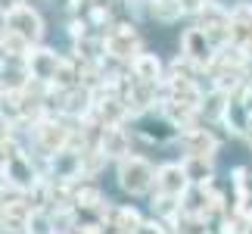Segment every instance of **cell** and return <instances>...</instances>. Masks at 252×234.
Returning <instances> with one entry per match:
<instances>
[{"instance_id": "obj_15", "label": "cell", "mask_w": 252, "mask_h": 234, "mask_svg": "<svg viewBox=\"0 0 252 234\" xmlns=\"http://www.w3.org/2000/svg\"><path fill=\"white\" fill-rule=\"evenodd\" d=\"M181 165L190 178V188H209L215 184V159H202V156H181Z\"/></svg>"}, {"instance_id": "obj_5", "label": "cell", "mask_w": 252, "mask_h": 234, "mask_svg": "<svg viewBox=\"0 0 252 234\" xmlns=\"http://www.w3.org/2000/svg\"><path fill=\"white\" fill-rule=\"evenodd\" d=\"M134 138L137 141H147V144H156V147H165V144H178L184 128L178 122L171 119V116L162 110H153L147 116H140V119H134Z\"/></svg>"}, {"instance_id": "obj_2", "label": "cell", "mask_w": 252, "mask_h": 234, "mask_svg": "<svg viewBox=\"0 0 252 234\" xmlns=\"http://www.w3.org/2000/svg\"><path fill=\"white\" fill-rule=\"evenodd\" d=\"M32 150L47 162L50 156H56L60 150L72 147L75 138V125L65 119V116H44L41 122H34L32 128Z\"/></svg>"}, {"instance_id": "obj_22", "label": "cell", "mask_w": 252, "mask_h": 234, "mask_svg": "<svg viewBox=\"0 0 252 234\" xmlns=\"http://www.w3.org/2000/svg\"><path fill=\"white\" fill-rule=\"evenodd\" d=\"M206 3L209 0H178V9H181V16H187V19H199Z\"/></svg>"}, {"instance_id": "obj_23", "label": "cell", "mask_w": 252, "mask_h": 234, "mask_svg": "<svg viewBox=\"0 0 252 234\" xmlns=\"http://www.w3.org/2000/svg\"><path fill=\"white\" fill-rule=\"evenodd\" d=\"M237 97H240V103H243V110H246V113L252 116V78L246 81V87H243V91H240Z\"/></svg>"}, {"instance_id": "obj_20", "label": "cell", "mask_w": 252, "mask_h": 234, "mask_svg": "<svg viewBox=\"0 0 252 234\" xmlns=\"http://www.w3.org/2000/svg\"><path fill=\"white\" fill-rule=\"evenodd\" d=\"M147 19H153V22H162V25H174V22L181 19L178 0H150Z\"/></svg>"}, {"instance_id": "obj_9", "label": "cell", "mask_w": 252, "mask_h": 234, "mask_svg": "<svg viewBox=\"0 0 252 234\" xmlns=\"http://www.w3.org/2000/svg\"><path fill=\"white\" fill-rule=\"evenodd\" d=\"M178 147L184 156H202V159H215L218 150H221V138L215 134V128H209V125H190V128H184Z\"/></svg>"}, {"instance_id": "obj_17", "label": "cell", "mask_w": 252, "mask_h": 234, "mask_svg": "<svg viewBox=\"0 0 252 234\" xmlns=\"http://www.w3.org/2000/svg\"><path fill=\"white\" fill-rule=\"evenodd\" d=\"M246 125H249V113L243 110L240 97H230V103H227V110H224V119H221V128H224L227 134H234V138H243Z\"/></svg>"}, {"instance_id": "obj_28", "label": "cell", "mask_w": 252, "mask_h": 234, "mask_svg": "<svg viewBox=\"0 0 252 234\" xmlns=\"http://www.w3.org/2000/svg\"><path fill=\"white\" fill-rule=\"evenodd\" d=\"M249 234H252V231H249Z\"/></svg>"}, {"instance_id": "obj_16", "label": "cell", "mask_w": 252, "mask_h": 234, "mask_svg": "<svg viewBox=\"0 0 252 234\" xmlns=\"http://www.w3.org/2000/svg\"><path fill=\"white\" fill-rule=\"evenodd\" d=\"M227 103H230V94L215 91V87H206V97H202V106H199V122L202 125H221Z\"/></svg>"}, {"instance_id": "obj_26", "label": "cell", "mask_w": 252, "mask_h": 234, "mask_svg": "<svg viewBox=\"0 0 252 234\" xmlns=\"http://www.w3.org/2000/svg\"><path fill=\"white\" fill-rule=\"evenodd\" d=\"M3 194H6V191H3V181H0V200H3Z\"/></svg>"}, {"instance_id": "obj_7", "label": "cell", "mask_w": 252, "mask_h": 234, "mask_svg": "<svg viewBox=\"0 0 252 234\" xmlns=\"http://www.w3.org/2000/svg\"><path fill=\"white\" fill-rule=\"evenodd\" d=\"M3 28L13 32V35H19L32 47L44 44V19H41V13H37L32 3H19L16 9H9V13L3 16Z\"/></svg>"}, {"instance_id": "obj_6", "label": "cell", "mask_w": 252, "mask_h": 234, "mask_svg": "<svg viewBox=\"0 0 252 234\" xmlns=\"http://www.w3.org/2000/svg\"><path fill=\"white\" fill-rule=\"evenodd\" d=\"M178 56L187 60L196 72H209L212 63H215V56H218V47L209 41V35L202 32L196 22H193L190 28L181 32V53Z\"/></svg>"}, {"instance_id": "obj_24", "label": "cell", "mask_w": 252, "mask_h": 234, "mask_svg": "<svg viewBox=\"0 0 252 234\" xmlns=\"http://www.w3.org/2000/svg\"><path fill=\"white\" fill-rule=\"evenodd\" d=\"M6 141H0V178H3V172H6Z\"/></svg>"}, {"instance_id": "obj_4", "label": "cell", "mask_w": 252, "mask_h": 234, "mask_svg": "<svg viewBox=\"0 0 252 234\" xmlns=\"http://www.w3.org/2000/svg\"><path fill=\"white\" fill-rule=\"evenodd\" d=\"M100 38H103L106 60H112L119 66H131L140 53H147V50H143L140 35H137V28H134V22H115L109 32L100 35Z\"/></svg>"}, {"instance_id": "obj_10", "label": "cell", "mask_w": 252, "mask_h": 234, "mask_svg": "<svg viewBox=\"0 0 252 234\" xmlns=\"http://www.w3.org/2000/svg\"><path fill=\"white\" fill-rule=\"evenodd\" d=\"M60 66H63V56L56 53V50H50L47 44L32 47V53L25 56V72H28V78H32L34 84H44V87H53Z\"/></svg>"}, {"instance_id": "obj_19", "label": "cell", "mask_w": 252, "mask_h": 234, "mask_svg": "<svg viewBox=\"0 0 252 234\" xmlns=\"http://www.w3.org/2000/svg\"><path fill=\"white\" fill-rule=\"evenodd\" d=\"M25 234H60V228H56V219H53V212H50V209L34 206V209H32V216H28Z\"/></svg>"}, {"instance_id": "obj_14", "label": "cell", "mask_w": 252, "mask_h": 234, "mask_svg": "<svg viewBox=\"0 0 252 234\" xmlns=\"http://www.w3.org/2000/svg\"><path fill=\"white\" fill-rule=\"evenodd\" d=\"M128 72L137 78V81H147V84H162V81H165V75H168L165 63H162L156 53H140L137 60L128 66Z\"/></svg>"}, {"instance_id": "obj_18", "label": "cell", "mask_w": 252, "mask_h": 234, "mask_svg": "<svg viewBox=\"0 0 252 234\" xmlns=\"http://www.w3.org/2000/svg\"><path fill=\"white\" fill-rule=\"evenodd\" d=\"M87 25L91 28H103V35L115 25V16H112V3H84V13Z\"/></svg>"}, {"instance_id": "obj_1", "label": "cell", "mask_w": 252, "mask_h": 234, "mask_svg": "<svg viewBox=\"0 0 252 234\" xmlns=\"http://www.w3.org/2000/svg\"><path fill=\"white\" fill-rule=\"evenodd\" d=\"M6 172L3 178L9 184V191L22 194V197H32V194L37 191V184L44 181V169L34 162L32 150H25L22 144H19V138L13 134V138H6Z\"/></svg>"}, {"instance_id": "obj_25", "label": "cell", "mask_w": 252, "mask_h": 234, "mask_svg": "<svg viewBox=\"0 0 252 234\" xmlns=\"http://www.w3.org/2000/svg\"><path fill=\"white\" fill-rule=\"evenodd\" d=\"M243 138H246V141L252 144V116H249V125H246V134H243Z\"/></svg>"}, {"instance_id": "obj_8", "label": "cell", "mask_w": 252, "mask_h": 234, "mask_svg": "<svg viewBox=\"0 0 252 234\" xmlns=\"http://www.w3.org/2000/svg\"><path fill=\"white\" fill-rule=\"evenodd\" d=\"M196 25L202 32L209 35V41L218 47V50H224L230 44V6H224L221 0H209L206 9L199 13Z\"/></svg>"}, {"instance_id": "obj_21", "label": "cell", "mask_w": 252, "mask_h": 234, "mask_svg": "<svg viewBox=\"0 0 252 234\" xmlns=\"http://www.w3.org/2000/svg\"><path fill=\"white\" fill-rule=\"evenodd\" d=\"M137 234H181V228H168L156 219H143V225L137 228Z\"/></svg>"}, {"instance_id": "obj_3", "label": "cell", "mask_w": 252, "mask_h": 234, "mask_svg": "<svg viewBox=\"0 0 252 234\" xmlns=\"http://www.w3.org/2000/svg\"><path fill=\"white\" fill-rule=\"evenodd\" d=\"M156 169L159 165H153L147 156L131 153L122 162H115V181L128 197H147L156 191Z\"/></svg>"}, {"instance_id": "obj_11", "label": "cell", "mask_w": 252, "mask_h": 234, "mask_svg": "<svg viewBox=\"0 0 252 234\" xmlns=\"http://www.w3.org/2000/svg\"><path fill=\"white\" fill-rule=\"evenodd\" d=\"M131 138L134 134L125 128V125H106L100 131V141H96V150H100L109 162H122L125 156H131Z\"/></svg>"}, {"instance_id": "obj_12", "label": "cell", "mask_w": 252, "mask_h": 234, "mask_svg": "<svg viewBox=\"0 0 252 234\" xmlns=\"http://www.w3.org/2000/svg\"><path fill=\"white\" fill-rule=\"evenodd\" d=\"M190 191V178L184 172L181 162H162L156 169V191L153 194H162V197H184Z\"/></svg>"}, {"instance_id": "obj_13", "label": "cell", "mask_w": 252, "mask_h": 234, "mask_svg": "<svg viewBox=\"0 0 252 234\" xmlns=\"http://www.w3.org/2000/svg\"><path fill=\"white\" fill-rule=\"evenodd\" d=\"M230 44L252 53V0H237L230 6Z\"/></svg>"}, {"instance_id": "obj_27", "label": "cell", "mask_w": 252, "mask_h": 234, "mask_svg": "<svg viewBox=\"0 0 252 234\" xmlns=\"http://www.w3.org/2000/svg\"><path fill=\"white\" fill-rule=\"evenodd\" d=\"M196 234H212V231H196Z\"/></svg>"}]
</instances>
